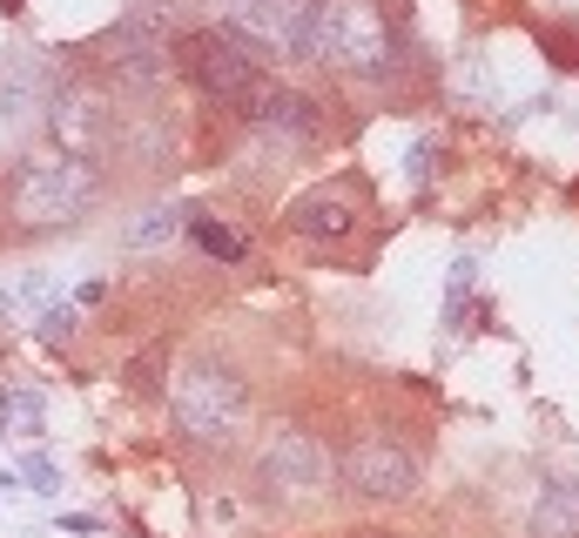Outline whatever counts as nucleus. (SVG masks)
Masks as SVG:
<instances>
[{
	"label": "nucleus",
	"instance_id": "nucleus-1",
	"mask_svg": "<svg viewBox=\"0 0 579 538\" xmlns=\"http://www.w3.org/2000/svg\"><path fill=\"white\" fill-rule=\"evenodd\" d=\"M310 68L371 87V95H404L425 74V48L391 0H317Z\"/></svg>",
	"mask_w": 579,
	"mask_h": 538
},
{
	"label": "nucleus",
	"instance_id": "nucleus-2",
	"mask_svg": "<svg viewBox=\"0 0 579 538\" xmlns=\"http://www.w3.org/2000/svg\"><path fill=\"white\" fill-rule=\"evenodd\" d=\"M162 411H169V431L189 444V452L229 458L257 437V377L236 364L229 350H189L162 377Z\"/></svg>",
	"mask_w": 579,
	"mask_h": 538
},
{
	"label": "nucleus",
	"instance_id": "nucleus-3",
	"mask_svg": "<svg viewBox=\"0 0 579 538\" xmlns=\"http://www.w3.org/2000/svg\"><path fill=\"white\" fill-rule=\"evenodd\" d=\"M115 189V175L102 155H81V148H34L8 183H0V216L21 236H68L81 229Z\"/></svg>",
	"mask_w": 579,
	"mask_h": 538
},
{
	"label": "nucleus",
	"instance_id": "nucleus-4",
	"mask_svg": "<svg viewBox=\"0 0 579 538\" xmlns=\"http://www.w3.org/2000/svg\"><path fill=\"white\" fill-rule=\"evenodd\" d=\"M432 452L404 417H351L338 431V498L358 511H397L425 492Z\"/></svg>",
	"mask_w": 579,
	"mask_h": 538
},
{
	"label": "nucleus",
	"instance_id": "nucleus-5",
	"mask_svg": "<svg viewBox=\"0 0 579 538\" xmlns=\"http://www.w3.org/2000/svg\"><path fill=\"white\" fill-rule=\"evenodd\" d=\"M250 498L277 518L317 511L323 498H338V431L317 417H277L250 444Z\"/></svg>",
	"mask_w": 579,
	"mask_h": 538
},
{
	"label": "nucleus",
	"instance_id": "nucleus-6",
	"mask_svg": "<svg viewBox=\"0 0 579 538\" xmlns=\"http://www.w3.org/2000/svg\"><path fill=\"white\" fill-rule=\"evenodd\" d=\"M176 74L196 87V102H209L216 115H229L236 128L257 115V102L277 87V61L223 21L209 28H183L176 34Z\"/></svg>",
	"mask_w": 579,
	"mask_h": 538
},
{
	"label": "nucleus",
	"instance_id": "nucleus-7",
	"mask_svg": "<svg viewBox=\"0 0 579 538\" xmlns=\"http://www.w3.org/2000/svg\"><path fill=\"white\" fill-rule=\"evenodd\" d=\"M283 236L297 249H310L317 262H344V256H371L378 249V189L364 168H338L310 183L303 196L283 203Z\"/></svg>",
	"mask_w": 579,
	"mask_h": 538
},
{
	"label": "nucleus",
	"instance_id": "nucleus-8",
	"mask_svg": "<svg viewBox=\"0 0 579 538\" xmlns=\"http://www.w3.org/2000/svg\"><path fill=\"white\" fill-rule=\"evenodd\" d=\"M54 61L34 54V48H14L0 61V183L34 155V142L48 135V115H54Z\"/></svg>",
	"mask_w": 579,
	"mask_h": 538
},
{
	"label": "nucleus",
	"instance_id": "nucleus-9",
	"mask_svg": "<svg viewBox=\"0 0 579 538\" xmlns=\"http://www.w3.org/2000/svg\"><path fill=\"white\" fill-rule=\"evenodd\" d=\"M108 162H122L128 175H155V183H169L183 168V115L155 102V87L128 95L115 108V128H108Z\"/></svg>",
	"mask_w": 579,
	"mask_h": 538
},
{
	"label": "nucleus",
	"instance_id": "nucleus-10",
	"mask_svg": "<svg viewBox=\"0 0 579 538\" xmlns=\"http://www.w3.org/2000/svg\"><path fill=\"white\" fill-rule=\"evenodd\" d=\"M223 28L250 34L270 61L310 68V28H317V0H216Z\"/></svg>",
	"mask_w": 579,
	"mask_h": 538
},
{
	"label": "nucleus",
	"instance_id": "nucleus-11",
	"mask_svg": "<svg viewBox=\"0 0 579 538\" xmlns=\"http://www.w3.org/2000/svg\"><path fill=\"white\" fill-rule=\"evenodd\" d=\"M519 538H579V472H552V478H539Z\"/></svg>",
	"mask_w": 579,
	"mask_h": 538
},
{
	"label": "nucleus",
	"instance_id": "nucleus-12",
	"mask_svg": "<svg viewBox=\"0 0 579 538\" xmlns=\"http://www.w3.org/2000/svg\"><path fill=\"white\" fill-rule=\"evenodd\" d=\"M189 242L216 269H242V262H250V236H242V223H229L216 209H189Z\"/></svg>",
	"mask_w": 579,
	"mask_h": 538
},
{
	"label": "nucleus",
	"instance_id": "nucleus-13",
	"mask_svg": "<svg viewBox=\"0 0 579 538\" xmlns=\"http://www.w3.org/2000/svg\"><path fill=\"white\" fill-rule=\"evenodd\" d=\"M176 236H189V203H148L142 216L122 223V249L148 256V249H169Z\"/></svg>",
	"mask_w": 579,
	"mask_h": 538
},
{
	"label": "nucleus",
	"instance_id": "nucleus-14",
	"mask_svg": "<svg viewBox=\"0 0 579 538\" xmlns=\"http://www.w3.org/2000/svg\"><path fill=\"white\" fill-rule=\"evenodd\" d=\"M48 303H61V277H54V269H21V277L0 283V317H21V310L41 317Z\"/></svg>",
	"mask_w": 579,
	"mask_h": 538
},
{
	"label": "nucleus",
	"instance_id": "nucleus-15",
	"mask_svg": "<svg viewBox=\"0 0 579 538\" xmlns=\"http://www.w3.org/2000/svg\"><path fill=\"white\" fill-rule=\"evenodd\" d=\"M81 323H89V310H81L74 297H61V303H48V310L34 317V343H41V350H68V343L81 337Z\"/></svg>",
	"mask_w": 579,
	"mask_h": 538
},
{
	"label": "nucleus",
	"instance_id": "nucleus-16",
	"mask_svg": "<svg viewBox=\"0 0 579 538\" xmlns=\"http://www.w3.org/2000/svg\"><path fill=\"white\" fill-rule=\"evenodd\" d=\"M0 417H8L14 437H41L48 431V397L28 391V384H14V391H0Z\"/></svg>",
	"mask_w": 579,
	"mask_h": 538
},
{
	"label": "nucleus",
	"instance_id": "nucleus-17",
	"mask_svg": "<svg viewBox=\"0 0 579 538\" xmlns=\"http://www.w3.org/2000/svg\"><path fill=\"white\" fill-rule=\"evenodd\" d=\"M539 48H546V61L559 68V74H579V21H546L539 28Z\"/></svg>",
	"mask_w": 579,
	"mask_h": 538
},
{
	"label": "nucleus",
	"instance_id": "nucleus-18",
	"mask_svg": "<svg viewBox=\"0 0 579 538\" xmlns=\"http://www.w3.org/2000/svg\"><path fill=\"white\" fill-rule=\"evenodd\" d=\"M21 485H28L34 498H61V485H68V472H61V465H54L48 452H28V458H21Z\"/></svg>",
	"mask_w": 579,
	"mask_h": 538
},
{
	"label": "nucleus",
	"instance_id": "nucleus-19",
	"mask_svg": "<svg viewBox=\"0 0 579 538\" xmlns=\"http://www.w3.org/2000/svg\"><path fill=\"white\" fill-rule=\"evenodd\" d=\"M438 155H445V142H438V135H418V142H411V155H404L411 189H432V168H438Z\"/></svg>",
	"mask_w": 579,
	"mask_h": 538
},
{
	"label": "nucleus",
	"instance_id": "nucleus-20",
	"mask_svg": "<svg viewBox=\"0 0 579 538\" xmlns=\"http://www.w3.org/2000/svg\"><path fill=\"white\" fill-rule=\"evenodd\" d=\"M472 283H478V256H458V262H452V277H445V303H465Z\"/></svg>",
	"mask_w": 579,
	"mask_h": 538
},
{
	"label": "nucleus",
	"instance_id": "nucleus-21",
	"mask_svg": "<svg viewBox=\"0 0 579 538\" xmlns=\"http://www.w3.org/2000/svg\"><path fill=\"white\" fill-rule=\"evenodd\" d=\"M108 297H115V283H108V277H95V283H81V290H74V303H81V310H102Z\"/></svg>",
	"mask_w": 579,
	"mask_h": 538
},
{
	"label": "nucleus",
	"instance_id": "nucleus-22",
	"mask_svg": "<svg viewBox=\"0 0 579 538\" xmlns=\"http://www.w3.org/2000/svg\"><path fill=\"white\" fill-rule=\"evenodd\" d=\"M61 531H81V538H95V531H102V518H95V511H61Z\"/></svg>",
	"mask_w": 579,
	"mask_h": 538
},
{
	"label": "nucleus",
	"instance_id": "nucleus-23",
	"mask_svg": "<svg viewBox=\"0 0 579 538\" xmlns=\"http://www.w3.org/2000/svg\"><path fill=\"white\" fill-rule=\"evenodd\" d=\"M338 538H411V531H397V525H351V531H338Z\"/></svg>",
	"mask_w": 579,
	"mask_h": 538
},
{
	"label": "nucleus",
	"instance_id": "nucleus-24",
	"mask_svg": "<svg viewBox=\"0 0 579 538\" xmlns=\"http://www.w3.org/2000/svg\"><path fill=\"white\" fill-rule=\"evenodd\" d=\"M14 492H28L21 485V465H0V498H14Z\"/></svg>",
	"mask_w": 579,
	"mask_h": 538
}]
</instances>
